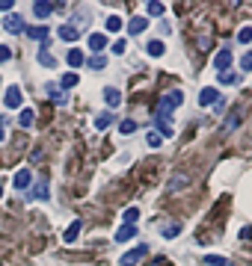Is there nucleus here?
I'll use <instances>...</instances> for the list:
<instances>
[{
	"instance_id": "obj_1",
	"label": "nucleus",
	"mask_w": 252,
	"mask_h": 266,
	"mask_svg": "<svg viewBox=\"0 0 252 266\" xmlns=\"http://www.w3.org/2000/svg\"><path fill=\"white\" fill-rule=\"evenodd\" d=\"M181 104H184V92H178V89L166 92V95H163V101H160V106H157V122H160V124H166V122H169V116H172V109H178Z\"/></svg>"
},
{
	"instance_id": "obj_2",
	"label": "nucleus",
	"mask_w": 252,
	"mask_h": 266,
	"mask_svg": "<svg viewBox=\"0 0 252 266\" xmlns=\"http://www.w3.org/2000/svg\"><path fill=\"white\" fill-rule=\"evenodd\" d=\"M149 254V246H136V248H131V251H125L122 257H119V263L122 266H136L142 257H146Z\"/></svg>"
},
{
	"instance_id": "obj_3",
	"label": "nucleus",
	"mask_w": 252,
	"mask_h": 266,
	"mask_svg": "<svg viewBox=\"0 0 252 266\" xmlns=\"http://www.w3.org/2000/svg\"><path fill=\"white\" fill-rule=\"evenodd\" d=\"M21 101H24L21 86H9V89H6V95H3V104H6L9 109H18V106H21Z\"/></svg>"
},
{
	"instance_id": "obj_4",
	"label": "nucleus",
	"mask_w": 252,
	"mask_h": 266,
	"mask_svg": "<svg viewBox=\"0 0 252 266\" xmlns=\"http://www.w3.org/2000/svg\"><path fill=\"white\" fill-rule=\"evenodd\" d=\"M223 95H220V89H211V86H205L202 92H199V106H211V104H217Z\"/></svg>"
},
{
	"instance_id": "obj_5",
	"label": "nucleus",
	"mask_w": 252,
	"mask_h": 266,
	"mask_svg": "<svg viewBox=\"0 0 252 266\" xmlns=\"http://www.w3.org/2000/svg\"><path fill=\"white\" fill-rule=\"evenodd\" d=\"M229 65H232V51H229V48L217 51V56H213V68L223 74V71H229Z\"/></svg>"
},
{
	"instance_id": "obj_6",
	"label": "nucleus",
	"mask_w": 252,
	"mask_h": 266,
	"mask_svg": "<svg viewBox=\"0 0 252 266\" xmlns=\"http://www.w3.org/2000/svg\"><path fill=\"white\" fill-rule=\"evenodd\" d=\"M146 27H149V18H146V15H134V18L128 21V33H131V35L146 33Z\"/></svg>"
},
{
	"instance_id": "obj_7",
	"label": "nucleus",
	"mask_w": 252,
	"mask_h": 266,
	"mask_svg": "<svg viewBox=\"0 0 252 266\" xmlns=\"http://www.w3.org/2000/svg\"><path fill=\"white\" fill-rule=\"evenodd\" d=\"M86 42H89V48H92V56H98V53L107 48V35H104V33H89Z\"/></svg>"
},
{
	"instance_id": "obj_8",
	"label": "nucleus",
	"mask_w": 252,
	"mask_h": 266,
	"mask_svg": "<svg viewBox=\"0 0 252 266\" xmlns=\"http://www.w3.org/2000/svg\"><path fill=\"white\" fill-rule=\"evenodd\" d=\"M3 30H9V33H24L27 27H24L21 15H6V21H3Z\"/></svg>"
},
{
	"instance_id": "obj_9",
	"label": "nucleus",
	"mask_w": 252,
	"mask_h": 266,
	"mask_svg": "<svg viewBox=\"0 0 252 266\" xmlns=\"http://www.w3.org/2000/svg\"><path fill=\"white\" fill-rule=\"evenodd\" d=\"M104 101H107V106H119L122 104V92L116 86H107L104 89Z\"/></svg>"
},
{
	"instance_id": "obj_10",
	"label": "nucleus",
	"mask_w": 252,
	"mask_h": 266,
	"mask_svg": "<svg viewBox=\"0 0 252 266\" xmlns=\"http://www.w3.org/2000/svg\"><path fill=\"white\" fill-rule=\"evenodd\" d=\"M80 228H83V222H80V219H75V222H71V225L65 228L62 240H65V243H75V240H78V234H80Z\"/></svg>"
},
{
	"instance_id": "obj_11",
	"label": "nucleus",
	"mask_w": 252,
	"mask_h": 266,
	"mask_svg": "<svg viewBox=\"0 0 252 266\" xmlns=\"http://www.w3.org/2000/svg\"><path fill=\"white\" fill-rule=\"evenodd\" d=\"M131 237H136V228H134V225H122L119 231H116V237H113V240H116V243H128Z\"/></svg>"
},
{
	"instance_id": "obj_12",
	"label": "nucleus",
	"mask_w": 252,
	"mask_h": 266,
	"mask_svg": "<svg viewBox=\"0 0 252 266\" xmlns=\"http://www.w3.org/2000/svg\"><path fill=\"white\" fill-rule=\"evenodd\" d=\"M51 12H54L51 3H45V0H36V6H33V15H36V18H42V21H45Z\"/></svg>"
},
{
	"instance_id": "obj_13",
	"label": "nucleus",
	"mask_w": 252,
	"mask_h": 266,
	"mask_svg": "<svg viewBox=\"0 0 252 266\" xmlns=\"http://www.w3.org/2000/svg\"><path fill=\"white\" fill-rule=\"evenodd\" d=\"M12 180H15V189H27V186H30V180H33V175H30V169H21Z\"/></svg>"
},
{
	"instance_id": "obj_14",
	"label": "nucleus",
	"mask_w": 252,
	"mask_h": 266,
	"mask_svg": "<svg viewBox=\"0 0 252 266\" xmlns=\"http://www.w3.org/2000/svg\"><path fill=\"white\" fill-rule=\"evenodd\" d=\"M24 33L30 35V39H39V42H48V24H45V27H27Z\"/></svg>"
},
{
	"instance_id": "obj_15",
	"label": "nucleus",
	"mask_w": 252,
	"mask_h": 266,
	"mask_svg": "<svg viewBox=\"0 0 252 266\" xmlns=\"http://www.w3.org/2000/svg\"><path fill=\"white\" fill-rule=\"evenodd\" d=\"M78 35H80V30H78V27H68V24H62V27H59V39H65V42H75Z\"/></svg>"
},
{
	"instance_id": "obj_16",
	"label": "nucleus",
	"mask_w": 252,
	"mask_h": 266,
	"mask_svg": "<svg viewBox=\"0 0 252 266\" xmlns=\"http://www.w3.org/2000/svg\"><path fill=\"white\" fill-rule=\"evenodd\" d=\"M83 62H86V56H83L78 48H71V51H68V65H71V68H80Z\"/></svg>"
},
{
	"instance_id": "obj_17",
	"label": "nucleus",
	"mask_w": 252,
	"mask_h": 266,
	"mask_svg": "<svg viewBox=\"0 0 252 266\" xmlns=\"http://www.w3.org/2000/svg\"><path fill=\"white\" fill-rule=\"evenodd\" d=\"M146 51H149V56H163V51H166V45H163L160 39H152V42L146 45Z\"/></svg>"
},
{
	"instance_id": "obj_18",
	"label": "nucleus",
	"mask_w": 252,
	"mask_h": 266,
	"mask_svg": "<svg viewBox=\"0 0 252 266\" xmlns=\"http://www.w3.org/2000/svg\"><path fill=\"white\" fill-rule=\"evenodd\" d=\"M160 234H163L166 240H172V237L181 234V225H178V222H169V225H163V228H160Z\"/></svg>"
},
{
	"instance_id": "obj_19",
	"label": "nucleus",
	"mask_w": 252,
	"mask_h": 266,
	"mask_svg": "<svg viewBox=\"0 0 252 266\" xmlns=\"http://www.w3.org/2000/svg\"><path fill=\"white\" fill-rule=\"evenodd\" d=\"M223 127H226V130H234V127H240V109H232V112H229Z\"/></svg>"
},
{
	"instance_id": "obj_20",
	"label": "nucleus",
	"mask_w": 252,
	"mask_h": 266,
	"mask_svg": "<svg viewBox=\"0 0 252 266\" xmlns=\"http://www.w3.org/2000/svg\"><path fill=\"white\" fill-rule=\"evenodd\" d=\"M104 27H107V33H119V30L125 27V21H122L119 15H110V18H107V24H104Z\"/></svg>"
},
{
	"instance_id": "obj_21",
	"label": "nucleus",
	"mask_w": 252,
	"mask_h": 266,
	"mask_svg": "<svg viewBox=\"0 0 252 266\" xmlns=\"http://www.w3.org/2000/svg\"><path fill=\"white\" fill-rule=\"evenodd\" d=\"M205 263H208V266H232V260H229V257H223V254H208V257H205Z\"/></svg>"
},
{
	"instance_id": "obj_22",
	"label": "nucleus",
	"mask_w": 252,
	"mask_h": 266,
	"mask_svg": "<svg viewBox=\"0 0 252 266\" xmlns=\"http://www.w3.org/2000/svg\"><path fill=\"white\" fill-rule=\"evenodd\" d=\"M78 83H80L78 74H62V80H59V86H62V89H75Z\"/></svg>"
},
{
	"instance_id": "obj_23",
	"label": "nucleus",
	"mask_w": 252,
	"mask_h": 266,
	"mask_svg": "<svg viewBox=\"0 0 252 266\" xmlns=\"http://www.w3.org/2000/svg\"><path fill=\"white\" fill-rule=\"evenodd\" d=\"M33 198H51V193H48V183L45 180H39V183H36V189H33Z\"/></svg>"
},
{
	"instance_id": "obj_24",
	"label": "nucleus",
	"mask_w": 252,
	"mask_h": 266,
	"mask_svg": "<svg viewBox=\"0 0 252 266\" xmlns=\"http://www.w3.org/2000/svg\"><path fill=\"white\" fill-rule=\"evenodd\" d=\"M113 124V112H101V116L95 119V127L98 130H104V127H110Z\"/></svg>"
},
{
	"instance_id": "obj_25",
	"label": "nucleus",
	"mask_w": 252,
	"mask_h": 266,
	"mask_svg": "<svg viewBox=\"0 0 252 266\" xmlns=\"http://www.w3.org/2000/svg\"><path fill=\"white\" fill-rule=\"evenodd\" d=\"M220 83H226V86H237V83H240V74H232V71H223V74H220Z\"/></svg>"
},
{
	"instance_id": "obj_26",
	"label": "nucleus",
	"mask_w": 252,
	"mask_h": 266,
	"mask_svg": "<svg viewBox=\"0 0 252 266\" xmlns=\"http://www.w3.org/2000/svg\"><path fill=\"white\" fill-rule=\"evenodd\" d=\"M122 219H125V225H134V222L139 219V207H128V210L122 213Z\"/></svg>"
},
{
	"instance_id": "obj_27",
	"label": "nucleus",
	"mask_w": 252,
	"mask_h": 266,
	"mask_svg": "<svg viewBox=\"0 0 252 266\" xmlns=\"http://www.w3.org/2000/svg\"><path fill=\"white\" fill-rule=\"evenodd\" d=\"M33 119H36V112H33V109H21V119H18L21 127H33Z\"/></svg>"
},
{
	"instance_id": "obj_28",
	"label": "nucleus",
	"mask_w": 252,
	"mask_h": 266,
	"mask_svg": "<svg viewBox=\"0 0 252 266\" xmlns=\"http://www.w3.org/2000/svg\"><path fill=\"white\" fill-rule=\"evenodd\" d=\"M39 62H42V65H48V68H54V62H57V59L48 53V48H45V45H42V51H39Z\"/></svg>"
},
{
	"instance_id": "obj_29",
	"label": "nucleus",
	"mask_w": 252,
	"mask_h": 266,
	"mask_svg": "<svg viewBox=\"0 0 252 266\" xmlns=\"http://www.w3.org/2000/svg\"><path fill=\"white\" fill-rule=\"evenodd\" d=\"M237 42H240V45H249V42H252V27H243V30L237 33Z\"/></svg>"
},
{
	"instance_id": "obj_30",
	"label": "nucleus",
	"mask_w": 252,
	"mask_h": 266,
	"mask_svg": "<svg viewBox=\"0 0 252 266\" xmlns=\"http://www.w3.org/2000/svg\"><path fill=\"white\" fill-rule=\"evenodd\" d=\"M89 65H92L95 71H101V68L107 65V56H101V53H98V56H89Z\"/></svg>"
},
{
	"instance_id": "obj_31",
	"label": "nucleus",
	"mask_w": 252,
	"mask_h": 266,
	"mask_svg": "<svg viewBox=\"0 0 252 266\" xmlns=\"http://www.w3.org/2000/svg\"><path fill=\"white\" fill-rule=\"evenodd\" d=\"M48 95H51V101H57V104H65V95H62L57 86H48Z\"/></svg>"
},
{
	"instance_id": "obj_32",
	"label": "nucleus",
	"mask_w": 252,
	"mask_h": 266,
	"mask_svg": "<svg viewBox=\"0 0 252 266\" xmlns=\"http://www.w3.org/2000/svg\"><path fill=\"white\" fill-rule=\"evenodd\" d=\"M146 12H149V15H163V3H157V0H152V3L146 6Z\"/></svg>"
},
{
	"instance_id": "obj_33",
	"label": "nucleus",
	"mask_w": 252,
	"mask_h": 266,
	"mask_svg": "<svg viewBox=\"0 0 252 266\" xmlns=\"http://www.w3.org/2000/svg\"><path fill=\"white\" fill-rule=\"evenodd\" d=\"M134 130H136V122H131V119L119 124V133H125V136H128V133H134Z\"/></svg>"
},
{
	"instance_id": "obj_34",
	"label": "nucleus",
	"mask_w": 252,
	"mask_h": 266,
	"mask_svg": "<svg viewBox=\"0 0 252 266\" xmlns=\"http://www.w3.org/2000/svg\"><path fill=\"white\" fill-rule=\"evenodd\" d=\"M146 142H149L152 148H160V145H163V136H160V133H149V136H146Z\"/></svg>"
},
{
	"instance_id": "obj_35",
	"label": "nucleus",
	"mask_w": 252,
	"mask_h": 266,
	"mask_svg": "<svg viewBox=\"0 0 252 266\" xmlns=\"http://www.w3.org/2000/svg\"><path fill=\"white\" fill-rule=\"evenodd\" d=\"M110 51H113V53H116V56H122V53H125V51H128V42H125V39H119V42H116V45H113V48H110Z\"/></svg>"
},
{
	"instance_id": "obj_36",
	"label": "nucleus",
	"mask_w": 252,
	"mask_h": 266,
	"mask_svg": "<svg viewBox=\"0 0 252 266\" xmlns=\"http://www.w3.org/2000/svg\"><path fill=\"white\" fill-rule=\"evenodd\" d=\"M240 68H243V71H252V53H243V56H240Z\"/></svg>"
},
{
	"instance_id": "obj_37",
	"label": "nucleus",
	"mask_w": 252,
	"mask_h": 266,
	"mask_svg": "<svg viewBox=\"0 0 252 266\" xmlns=\"http://www.w3.org/2000/svg\"><path fill=\"white\" fill-rule=\"evenodd\" d=\"M9 59H12V51L6 45H0V62H9Z\"/></svg>"
},
{
	"instance_id": "obj_38",
	"label": "nucleus",
	"mask_w": 252,
	"mask_h": 266,
	"mask_svg": "<svg viewBox=\"0 0 252 266\" xmlns=\"http://www.w3.org/2000/svg\"><path fill=\"white\" fill-rule=\"evenodd\" d=\"M12 6H15L12 0H0V9H3V12H12Z\"/></svg>"
},
{
	"instance_id": "obj_39",
	"label": "nucleus",
	"mask_w": 252,
	"mask_h": 266,
	"mask_svg": "<svg viewBox=\"0 0 252 266\" xmlns=\"http://www.w3.org/2000/svg\"><path fill=\"white\" fill-rule=\"evenodd\" d=\"M3 136H6V130H3V127H0V142H3Z\"/></svg>"
},
{
	"instance_id": "obj_40",
	"label": "nucleus",
	"mask_w": 252,
	"mask_h": 266,
	"mask_svg": "<svg viewBox=\"0 0 252 266\" xmlns=\"http://www.w3.org/2000/svg\"><path fill=\"white\" fill-rule=\"evenodd\" d=\"M0 195H3V183H0Z\"/></svg>"
}]
</instances>
